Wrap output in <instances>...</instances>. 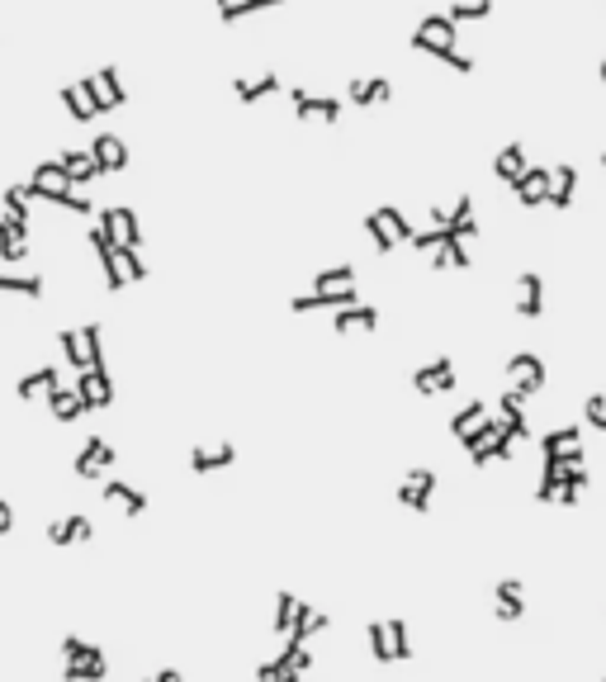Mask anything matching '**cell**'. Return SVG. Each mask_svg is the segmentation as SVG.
<instances>
[{"mask_svg":"<svg viewBox=\"0 0 606 682\" xmlns=\"http://www.w3.org/2000/svg\"><path fill=\"white\" fill-rule=\"evenodd\" d=\"M10 526H15V507L0 498V536H10Z\"/></svg>","mask_w":606,"mask_h":682,"instance_id":"bcb514c9","label":"cell"},{"mask_svg":"<svg viewBox=\"0 0 606 682\" xmlns=\"http://www.w3.org/2000/svg\"><path fill=\"white\" fill-rule=\"evenodd\" d=\"M270 5H285V0H218V15L232 24V19L261 15V10H270Z\"/></svg>","mask_w":606,"mask_h":682,"instance_id":"74e56055","label":"cell"},{"mask_svg":"<svg viewBox=\"0 0 606 682\" xmlns=\"http://www.w3.org/2000/svg\"><path fill=\"white\" fill-rule=\"evenodd\" d=\"M57 365H38V370H29V375L19 379V398H24V403H34L38 394H48V389H53L57 384Z\"/></svg>","mask_w":606,"mask_h":682,"instance_id":"1f68e13d","label":"cell"},{"mask_svg":"<svg viewBox=\"0 0 606 682\" xmlns=\"http://www.w3.org/2000/svg\"><path fill=\"white\" fill-rule=\"evenodd\" d=\"M105 503L109 507H124L128 517H143V512H147V493H143V488H133V484L109 479V484H105Z\"/></svg>","mask_w":606,"mask_h":682,"instance_id":"4316f807","label":"cell"},{"mask_svg":"<svg viewBox=\"0 0 606 682\" xmlns=\"http://www.w3.org/2000/svg\"><path fill=\"white\" fill-rule=\"evenodd\" d=\"M100 228H105L119 247H138L143 252V228H138V214L124 209V204H109L105 214H100Z\"/></svg>","mask_w":606,"mask_h":682,"instance_id":"8992f818","label":"cell"},{"mask_svg":"<svg viewBox=\"0 0 606 682\" xmlns=\"http://www.w3.org/2000/svg\"><path fill=\"white\" fill-rule=\"evenodd\" d=\"M375 218L379 223H384V228H389L393 233V242H412V223L403 214H398V209H393V204H379L375 209Z\"/></svg>","mask_w":606,"mask_h":682,"instance_id":"b9f144b4","label":"cell"},{"mask_svg":"<svg viewBox=\"0 0 606 682\" xmlns=\"http://www.w3.org/2000/svg\"><path fill=\"white\" fill-rule=\"evenodd\" d=\"M90 81V90H95V105H100V114L105 109H124L128 105V90H124V81H119V72L114 67H100L95 76H86Z\"/></svg>","mask_w":606,"mask_h":682,"instance_id":"5bb4252c","label":"cell"},{"mask_svg":"<svg viewBox=\"0 0 606 682\" xmlns=\"http://www.w3.org/2000/svg\"><path fill=\"white\" fill-rule=\"evenodd\" d=\"M57 346H62V356H67V365H72L76 375H81V370H90V365H95V356H90L86 337H81V332H72V327H67V332H57Z\"/></svg>","mask_w":606,"mask_h":682,"instance_id":"4dcf8cb0","label":"cell"},{"mask_svg":"<svg viewBox=\"0 0 606 682\" xmlns=\"http://www.w3.org/2000/svg\"><path fill=\"white\" fill-rule=\"evenodd\" d=\"M48 403H53L57 422H76V417L86 413V403H81V394H76V384H62V379L48 389Z\"/></svg>","mask_w":606,"mask_h":682,"instance_id":"484cf974","label":"cell"},{"mask_svg":"<svg viewBox=\"0 0 606 682\" xmlns=\"http://www.w3.org/2000/svg\"><path fill=\"white\" fill-rule=\"evenodd\" d=\"M76 394H81V403H86V413L109 408V403H114V379H109L105 365H90V370H81V375H76Z\"/></svg>","mask_w":606,"mask_h":682,"instance_id":"5b68a950","label":"cell"},{"mask_svg":"<svg viewBox=\"0 0 606 682\" xmlns=\"http://www.w3.org/2000/svg\"><path fill=\"white\" fill-rule=\"evenodd\" d=\"M602 86H606V57H602Z\"/></svg>","mask_w":606,"mask_h":682,"instance_id":"7dc6e473","label":"cell"},{"mask_svg":"<svg viewBox=\"0 0 606 682\" xmlns=\"http://www.w3.org/2000/svg\"><path fill=\"white\" fill-rule=\"evenodd\" d=\"M526 166H531V162H526V147H521V143H507L498 157H493V176H498L502 185H512V180H517Z\"/></svg>","mask_w":606,"mask_h":682,"instance_id":"f546056e","label":"cell"},{"mask_svg":"<svg viewBox=\"0 0 606 682\" xmlns=\"http://www.w3.org/2000/svg\"><path fill=\"white\" fill-rule=\"evenodd\" d=\"M232 460H237L232 441H218V446H195V450H190V469H195V474H218V469H228Z\"/></svg>","mask_w":606,"mask_h":682,"instance_id":"44dd1931","label":"cell"},{"mask_svg":"<svg viewBox=\"0 0 606 682\" xmlns=\"http://www.w3.org/2000/svg\"><path fill=\"white\" fill-rule=\"evenodd\" d=\"M62 659H67V678L72 682H100L109 673L105 649H95L90 640H76V635L62 640Z\"/></svg>","mask_w":606,"mask_h":682,"instance_id":"3957f363","label":"cell"},{"mask_svg":"<svg viewBox=\"0 0 606 682\" xmlns=\"http://www.w3.org/2000/svg\"><path fill=\"white\" fill-rule=\"evenodd\" d=\"M464 450L474 465H493V460H512V436L502 431V417H483L479 427L464 436Z\"/></svg>","mask_w":606,"mask_h":682,"instance_id":"6da1fadb","label":"cell"},{"mask_svg":"<svg viewBox=\"0 0 606 682\" xmlns=\"http://www.w3.org/2000/svg\"><path fill=\"white\" fill-rule=\"evenodd\" d=\"M365 635H370V654H375L379 664H393V659H398V654H393L389 621H370V630H365Z\"/></svg>","mask_w":606,"mask_h":682,"instance_id":"ab89813d","label":"cell"},{"mask_svg":"<svg viewBox=\"0 0 606 682\" xmlns=\"http://www.w3.org/2000/svg\"><path fill=\"white\" fill-rule=\"evenodd\" d=\"M431 493H436V474H431V469H412V474H403V484H398V503L408 507V512H427Z\"/></svg>","mask_w":606,"mask_h":682,"instance_id":"9c48e42d","label":"cell"},{"mask_svg":"<svg viewBox=\"0 0 606 682\" xmlns=\"http://www.w3.org/2000/svg\"><path fill=\"white\" fill-rule=\"evenodd\" d=\"M559 484H564V460L545 455V469H540V488H535V498H540V503H554V498H559Z\"/></svg>","mask_w":606,"mask_h":682,"instance_id":"e575fe53","label":"cell"},{"mask_svg":"<svg viewBox=\"0 0 606 682\" xmlns=\"http://www.w3.org/2000/svg\"><path fill=\"white\" fill-rule=\"evenodd\" d=\"M588 488H592V474L583 469V460H569V465H564V484H559V498H554V503H564V507L583 503Z\"/></svg>","mask_w":606,"mask_h":682,"instance_id":"d4e9b609","label":"cell"},{"mask_svg":"<svg viewBox=\"0 0 606 682\" xmlns=\"http://www.w3.org/2000/svg\"><path fill=\"white\" fill-rule=\"evenodd\" d=\"M526 398L517 394V389H507V394L498 398V417H502V431L512 436V441H526L531 436V422H526V408H521Z\"/></svg>","mask_w":606,"mask_h":682,"instance_id":"d6986e66","label":"cell"},{"mask_svg":"<svg viewBox=\"0 0 606 682\" xmlns=\"http://www.w3.org/2000/svg\"><path fill=\"white\" fill-rule=\"evenodd\" d=\"M29 190H34V204H48V199L62 195V190H76V180L67 176L62 162H38L34 176H29Z\"/></svg>","mask_w":606,"mask_h":682,"instance_id":"52a82bcc","label":"cell"},{"mask_svg":"<svg viewBox=\"0 0 606 682\" xmlns=\"http://www.w3.org/2000/svg\"><path fill=\"white\" fill-rule=\"evenodd\" d=\"M455 43H460V24H455L450 15H427L417 29H412V48L436 57V62H441L446 53H455Z\"/></svg>","mask_w":606,"mask_h":682,"instance_id":"7a4b0ae2","label":"cell"},{"mask_svg":"<svg viewBox=\"0 0 606 682\" xmlns=\"http://www.w3.org/2000/svg\"><path fill=\"white\" fill-rule=\"evenodd\" d=\"M493 616H498V621H521V616H526V588H521V578H502L498 588H493Z\"/></svg>","mask_w":606,"mask_h":682,"instance_id":"2e32d148","label":"cell"},{"mask_svg":"<svg viewBox=\"0 0 606 682\" xmlns=\"http://www.w3.org/2000/svg\"><path fill=\"white\" fill-rule=\"evenodd\" d=\"M493 15V0H450V19L469 24V19H488Z\"/></svg>","mask_w":606,"mask_h":682,"instance_id":"7bdbcfd3","label":"cell"},{"mask_svg":"<svg viewBox=\"0 0 606 682\" xmlns=\"http://www.w3.org/2000/svg\"><path fill=\"white\" fill-rule=\"evenodd\" d=\"M483 417H488V403H479V398H474V403H464L460 413L450 417V431H455V436H460V441H464V436H469V431L479 427Z\"/></svg>","mask_w":606,"mask_h":682,"instance_id":"f35d334b","label":"cell"},{"mask_svg":"<svg viewBox=\"0 0 606 682\" xmlns=\"http://www.w3.org/2000/svg\"><path fill=\"white\" fill-rule=\"evenodd\" d=\"M346 95H351V105H389V100H393V86L384 81V76H356Z\"/></svg>","mask_w":606,"mask_h":682,"instance_id":"cb8c5ba5","label":"cell"},{"mask_svg":"<svg viewBox=\"0 0 606 682\" xmlns=\"http://www.w3.org/2000/svg\"><path fill=\"white\" fill-rule=\"evenodd\" d=\"M299 607H303V602L294 593H275V616H270V630H275V635H289V626H294Z\"/></svg>","mask_w":606,"mask_h":682,"instance_id":"d590c367","label":"cell"},{"mask_svg":"<svg viewBox=\"0 0 606 682\" xmlns=\"http://www.w3.org/2000/svg\"><path fill=\"white\" fill-rule=\"evenodd\" d=\"M573 195H578V166L573 162H559L550 166V209H573Z\"/></svg>","mask_w":606,"mask_h":682,"instance_id":"ac0fdd59","label":"cell"},{"mask_svg":"<svg viewBox=\"0 0 606 682\" xmlns=\"http://www.w3.org/2000/svg\"><path fill=\"white\" fill-rule=\"evenodd\" d=\"M412 389H417V394H450V389H455V360L441 356V360H431V365H422V370L412 375Z\"/></svg>","mask_w":606,"mask_h":682,"instance_id":"7c38bea8","label":"cell"},{"mask_svg":"<svg viewBox=\"0 0 606 682\" xmlns=\"http://www.w3.org/2000/svg\"><path fill=\"white\" fill-rule=\"evenodd\" d=\"M583 417H588V427L606 431V394H588V403H583Z\"/></svg>","mask_w":606,"mask_h":682,"instance_id":"f6af8a7d","label":"cell"},{"mask_svg":"<svg viewBox=\"0 0 606 682\" xmlns=\"http://www.w3.org/2000/svg\"><path fill=\"white\" fill-rule=\"evenodd\" d=\"M285 86L275 72H266V76H247V81H232V95L242 100V105H256V100H266V95H275V90Z\"/></svg>","mask_w":606,"mask_h":682,"instance_id":"83f0119b","label":"cell"},{"mask_svg":"<svg viewBox=\"0 0 606 682\" xmlns=\"http://www.w3.org/2000/svg\"><path fill=\"white\" fill-rule=\"evenodd\" d=\"M512 190H517L521 209H540V204H550V166H526V171L512 180Z\"/></svg>","mask_w":606,"mask_h":682,"instance_id":"ba28073f","label":"cell"},{"mask_svg":"<svg viewBox=\"0 0 606 682\" xmlns=\"http://www.w3.org/2000/svg\"><path fill=\"white\" fill-rule=\"evenodd\" d=\"M507 389H517L521 398H535L545 389V360L535 356V351H517V356L507 360Z\"/></svg>","mask_w":606,"mask_h":682,"instance_id":"277c9868","label":"cell"},{"mask_svg":"<svg viewBox=\"0 0 606 682\" xmlns=\"http://www.w3.org/2000/svg\"><path fill=\"white\" fill-rule=\"evenodd\" d=\"M0 294H24V299H43V280H38V275H10V270H0Z\"/></svg>","mask_w":606,"mask_h":682,"instance_id":"8d00e7d4","label":"cell"},{"mask_svg":"<svg viewBox=\"0 0 606 682\" xmlns=\"http://www.w3.org/2000/svg\"><path fill=\"white\" fill-rule=\"evenodd\" d=\"M114 460L119 455H114V446H109L105 436H90L86 446H81V455H76V474L81 479H100L105 469H114Z\"/></svg>","mask_w":606,"mask_h":682,"instance_id":"8fae6325","label":"cell"},{"mask_svg":"<svg viewBox=\"0 0 606 682\" xmlns=\"http://www.w3.org/2000/svg\"><path fill=\"white\" fill-rule=\"evenodd\" d=\"M365 233H370V242H375V252H393V247H398V242H393V233L379 223L375 214H365Z\"/></svg>","mask_w":606,"mask_h":682,"instance_id":"ee69618b","label":"cell"},{"mask_svg":"<svg viewBox=\"0 0 606 682\" xmlns=\"http://www.w3.org/2000/svg\"><path fill=\"white\" fill-rule=\"evenodd\" d=\"M540 455H554V460H583V431L578 427H554L545 441H540Z\"/></svg>","mask_w":606,"mask_h":682,"instance_id":"e0dca14e","label":"cell"},{"mask_svg":"<svg viewBox=\"0 0 606 682\" xmlns=\"http://www.w3.org/2000/svg\"><path fill=\"white\" fill-rule=\"evenodd\" d=\"M90 152H95V162H100V171H124L128 166V143L124 138H114V133H100L95 143H90Z\"/></svg>","mask_w":606,"mask_h":682,"instance_id":"603a6c76","label":"cell"},{"mask_svg":"<svg viewBox=\"0 0 606 682\" xmlns=\"http://www.w3.org/2000/svg\"><path fill=\"white\" fill-rule=\"evenodd\" d=\"M332 327L337 332H375L379 327V308H370V304H346V308H337V318H332Z\"/></svg>","mask_w":606,"mask_h":682,"instance_id":"7402d4cb","label":"cell"},{"mask_svg":"<svg viewBox=\"0 0 606 682\" xmlns=\"http://www.w3.org/2000/svg\"><path fill=\"white\" fill-rule=\"evenodd\" d=\"M521 318H540L545 313V280L535 275V270H521L517 275V299H512Z\"/></svg>","mask_w":606,"mask_h":682,"instance_id":"9a60e30c","label":"cell"},{"mask_svg":"<svg viewBox=\"0 0 606 682\" xmlns=\"http://www.w3.org/2000/svg\"><path fill=\"white\" fill-rule=\"evenodd\" d=\"M62 105H67V114H72L76 124H95V119H100V105H95L90 81H67V86H62Z\"/></svg>","mask_w":606,"mask_h":682,"instance_id":"4fadbf2b","label":"cell"},{"mask_svg":"<svg viewBox=\"0 0 606 682\" xmlns=\"http://www.w3.org/2000/svg\"><path fill=\"white\" fill-rule=\"evenodd\" d=\"M602 166H606V152H602Z\"/></svg>","mask_w":606,"mask_h":682,"instance_id":"c3c4849f","label":"cell"},{"mask_svg":"<svg viewBox=\"0 0 606 682\" xmlns=\"http://www.w3.org/2000/svg\"><path fill=\"white\" fill-rule=\"evenodd\" d=\"M114 266H119V275H124L128 285L147 280V266H143V256H138V247H114Z\"/></svg>","mask_w":606,"mask_h":682,"instance_id":"60d3db41","label":"cell"},{"mask_svg":"<svg viewBox=\"0 0 606 682\" xmlns=\"http://www.w3.org/2000/svg\"><path fill=\"white\" fill-rule=\"evenodd\" d=\"M90 531H95V526H90V517H81V512H76V517L53 521V526H48V540H53V545H81V540H90Z\"/></svg>","mask_w":606,"mask_h":682,"instance_id":"f1b7e54d","label":"cell"},{"mask_svg":"<svg viewBox=\"0 0 606 682\" xmlns=\"http://www.w3.org/2000/svg\"><path fill=\"white\" fill-rule=\"evenodd\" d=\"M0 204H5V214L10 218L29 223V214H34V190H29V185H10V190L0 195Z\"/></svg>","mask_w":606,"mask_h":682,"instance_id":"836d02e7","label":"cell"},{"mask_svg":"<svg viewBox=\"0 0 606 682\" xmlns=\"http://www.w3.org/2000/svg\"><path fill=\"white\" fill-rule=\"evenodd\" d=\"M0 256H5V261H24V256H29V223H19V218H0Z\"/></svg>","mask_w":606,"mask_h":682,"instance_id":"ffe728a7","label":"cell"},{"mask_svg":"<svg viewBox=\"0 0 606 682\" xmlns=\"http://www.w3.org/2000/svg\"><path fill=\"white\" fill-rule=\"evenodd\" d=\"M289 100H294V114L299 119H322V124H341V100L332 95H308V90H289Z\"/></svg>","mask_w":606,"mask_h":682,"instance_id":"30bf717a","label":"cell"},{"mask_svg":"<svg viewBox=\"0 0 606 682\" xmlns=\"http://www.w3.org/2000/svg\"><path fill=\"white\" fill-rule=\"evenodd\" d=\"M57 162L67 166V176L76 180V185H86V180H95V176H105L100 171V162H95V152H62Z\"/></svg>","mask_w":606,"mask_h":682,"instance_id":"d6a6232c","label":"cell"}]
</instances>
